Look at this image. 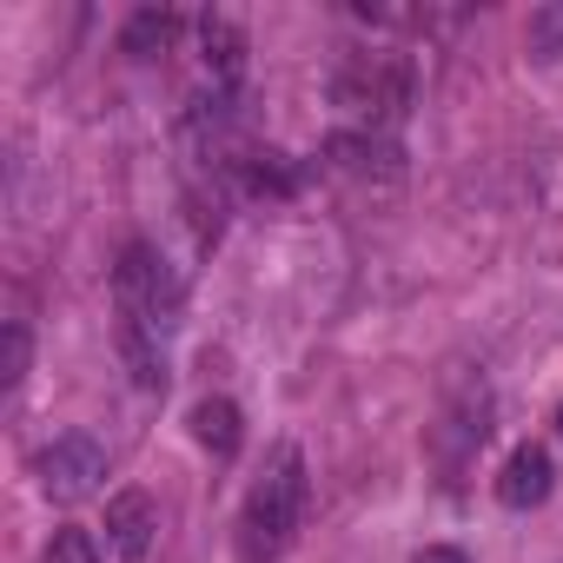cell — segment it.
I'll use <instances>...</instances> for the list:
<instances>
[{"label":"cell","mask_w":563,"mask_h":563,"mask_svg":"<svg viewBox=\"0 0 563 563\" xmlns=\"http://www.w3.org/2000/svg\"><path fill=\"white\" fill-rule=\"evenodd\" d=\"M306 451L299 444H278L265 457V471L252 477L245 490V510H239V563H272L278 550L292 543L299 517H306Z\"/></svg>","instance_id":"6da1fadb"},{"label":"cell","mask_w":563,"mask_h":563,"mask_svg":"<svg viewBox=\"0 0 563 563\" xmlns=\"http://www.w3.org/2000/svg\"><path fill=\"white\" fill-rule=\"evenodd\" d=\"M332 93H339V107H352L358 120L398 126V120L411 113L418 74H411L405 54H352V60L339 67V80H332Z\"/></svg>","instance_id":"7a4b0ae2"},{"label":"cell","mask_w":563,"mask_h":563,"mask_svg":"<svg viewBox=\"0 0 563 563\" xmlns=\"http://www.w3.org/2000/svg\"><path fill=\"white\" fill-rule=\"evenodd\" d=\"M113 299H120V319H146L166 332L179 312V278L166 272V258L153 245H126L120 272H113Z\"/></svg>","instance_id":"3957f363"},{"label":"cell","mask_w":563,"mask_h":563,"mask_svg":"<svg viewBox=\"0 0 563 563\" xmlns=\"http://www.w3.org/2000/svg\"><path fill=\"white\" fill-rule=\"evenodd\" d=\"M100 477H107V451H100L87 431H67V438H54V444L41 451V490H47L54 504L93 497Z\"/></svg>","instance_id":"277c9868"},{"label":"cell","mask_w":563,"mask_h":563,"mask_svg":"<svg viewBox=\"0 0 563 563\" xmlns=\"http://www.w3.org/2000/svg\"><path fill=\"white\" fill-rule=\"evenodd\" d=\"M332 173L345 179H372V186H398L405 179V153L385 133H332Z\"/></svg>","instance_id":"5b68a950"},{"label":"cell","mask_w":563,"mask_h":563,"mask_svg":"<svg viewBox=\"0 0 563 563\" xmlns=\"http://www.w3.org/2000/svg\"><path fill=\"white\" fill-rule=\"evenodd\" d=\"M153 530H159V504H153L146 490H120V497L107 504V550H113L120 563H146Z\"/></svg>","instance_id":"8992f818"},{"label":"cell","mask_w":563,"mask_h":563,"mask_svg":"<svg viewBox=\"0 0 563 563\" xmlns=\"http://www.w3.org/2000/svg\"><path fill=\"white\" fill-rule=\"evenodd\" d=\"M550 484H556L550 451H543V444H517V451L504 457V471H497V504L530 510V504H543V497H550Z\"/></svg>","instance_id":"52a82bcc"},{"label":"cell","mask_w":563,"mask_h":563,"mask_svg":"<svg viewBox=\"0 0 563 563\" xmlns=\"http://www.w3.org/2000/svg\"><path fill=\"white\" fill-rule=\"evenodd\" d=\"M199 60H206V74H212L219 87H232V80L245 74V27L225 21V14H206V21H199Z\"/></svg>","instance_id":"ba28073f"},{"label":"cell","mask_w":563,"mask_h":563,"mask_svg":"<svg viewBox=\"0 0 563 563\" xmlns=\"http://www.w3.org/2000/svg\"><path fill=\"white\" fill-rule=\"evenodd\" d=\"M120 358H126V372H133L140 391H166V345H159V325L120 319Z\"/></svg>","instance_id":"9c48e42d"},{"label":"cell","mask_w":563,"mask_h":563,"mask_svg":"<svg viewBox=\"0 0 563 563\" xmlns=\"http://www.w3.org/2000/svg\"><path fill=\"white\" fill-rule=\"evenodd\" d=\"M192 438H199L212 457H232V451H239V438H245L239 405H232V398H199V405H192Z\"/></svg>","instance_id":"30bf717a"},{"label":"cell","mask_w":563,"mask_h":563,"mask_svg":"<svg viewBox=\"0 0 563 563\" xmlns=\"http://www.w3.org/2000/svg\"><path fill=\"white\" fill-rule=\"evenodd\" d=\"M173 34H179V14H166V8H140V14L126 21L120 47H126L133 60H153V54H166V47H173Z\"/></svg>","instance_id":"8fae6325"},{"label":"cell","mask_w":563,"mask_h":563,"mask_svg":"<svg viewBox=\"0 0 563 563\" xmlns=\"http://www.w3.org/2000/svg\"><path fill=\"white\" fill-rule=\"evenodd\" d=\"M530 54L537 60H556L563 54V0H543V8L530 14Z\"/></svg>","instance_id":"7c38bea8"},{"label":"cell","mask_w":563,"mask_h":563,"mask_svg":"<svg viewBox=\"0 0 563 563\" xmlns=\"http://www.w3.org/2000/svg\"><path fill=\"white\" fill-rule=\"evenodd\" d=\"M41 563H107V556H100L93 530H54V543H47Z\"/></svg>","instance_id":"4fadbf2b"},{"label":"cell","mask_w":563,"mask_h":563,"mask_svg":"<svg viewBox=\"0 0 563 563\" xmlns=\"http://www.w3.org/2000/svg\"><path fill=\"white\" fill-rule=\"evenodd\" d=\"M0 378H8V391L27 378V325H21V319L0 332Z\"/></svg>","instance_id":"5bb4252c"},{"label":"cell","mask_w":563,"mask_h":563,"mask_svg":"<svg viewBox=\"0 0 563 563\" xmlns=\"http://www.w3.org/2000/svg\"><path fill=\"white\" fill-rule=\"evenodd\" d=\"M245 179H252V192H292V173H286V159H278V153H258L245 166Z\"/></svg>","instance_id":"9a60e30c"},{"label":"cell","mask_w":563,"mask_h":563,"mask_svg":"<svg viewBox=\"0 0 563 563\" xmlns=\"http://www.w3.org/2000/svg\"><path fill=\"white\" fill-rule=\"evenodd\" d=\"M411 563H471V556H464V550H451V543H431V550H418Z\"/></svg>","instance_id":"2e32d148"},{"label":"cell","mask_w":563,"mask_h":563,"mask_svg":"<svg viewBox=\"0 0 563 563\" xmlns=\"http://www.w3.org/2000/svg\"><path fill=\"white\" fill-rule=\"evenodd\" d=\"M556 431H563V405H556Z\"/></svg>","instance_id":"e0dca14e"}]
</instances>
